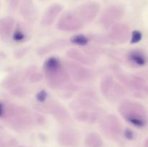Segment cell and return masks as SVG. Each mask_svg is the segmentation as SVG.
Masks as SVG:
<instances>
[{
    "label": "cell",
    "instance_id": "1",
    "mask_svg": "<svg viewBox=\"0 0 148 147\" xmlns=\"http://www.w3.org/2000/svg\"><path fill=\"white\" fill-rule=\"evenodd\" d=\"M0 118L16 131H23L31 125H40L45 122L44 118L40 114L33 113L24 107L4 101L0 105Z\"/></svg>",
    "mask_w": 148,
    "mask_h": 147
},
{
    "label": "cell",
    "instance_id": "2",
    "mask_svg": "<svg viewBox=\"0 0 148 147\" xmlns=\"http://www.w3.org/2000/svg\"><path fill=\"white\" fill-rule=\"evenodd\" d=\"M43 74L51 88L60 90L77 89L71 81V77L60 59L55 56L49 57L43 64Z\"/></svg>",
    "mask_w": 148,
    "mask_h": 147
},
{
    "label": "cell",
    "instance_id": "3",
    "mask_svg": "<svg viewBox=\"0 0 148 147\" xmlns=\"http://www.w3.org/2000/svg\"><path fill=\"white\" fill-rule=\"evenodd\" d=\"M119 112L126 121L137 128L145 126L147 122V112L138 102L122 101L119 105Z\"/></svg>",
    "mask_w": 148,
    "mask_h": 147
},
{
    "label": "cell",
    "instance_id": "4",
    "mask_svg": "<svg viewBox=\"0 0 148 147\" xmlns=\"http://www.w3.org/2000/svg\"><path fill=\"white\" fill-rule=\"evenodd\" d=\"M100 127L107 137L116 139L122 133V124L116 115L113 114L104 116L100 121Z\"/></svg>",
    "mask_w": 148,
    "mask_h": 147
},
{
    "label": "cell",
    "instance_id": "5",
    "mask_svg": "<svg viewBox=\"0 0 148 147\" xmlns=\"http://www.w3.org/2000/svg\"><path fill=\"white\" fill-rule=\"evenodd\" d=\"M117 79L124 86L132 92L148 95V84L144 78L137 75L117 73Z\"/></svg>",
    "mask_w": 148,
    "mask_h": 147
},
{
    "label": "cell",
    "instance_id": "6",
    "mask_svg": "<svg viewBox=\"0 0 148 147\" xmlns=\"http://www.w3.org/2000/svg\"><path fill=\"white\" fill-rule=\"evenodd\" d=\"M85 23L73 11H66L59 17L56 27L61 31L75 32L82 28Z\"/></svg>",
    "mask_w": 148,
    "mask_h": 147
},
{
    "label": "cell",
    "instance_id": "7",
    "mask_svg": "<svg viewBox=\"0 0 148 147\" xmlns=\"http://www.w3.org/2000/svg\"><path fill=\"white\" fill-rule=\"evenodd\" d=\"M98 97L92 90H85L79 96L70 102L69 108L73 110L94 109L96 107Z\"/></svg>",
    "mask_w": 148,
    "mask_h": 147
},
{
    "label": "cell",
    "instance_id": "8",
    "mask_svg": "<svg viewBox=\"0 0 148 147\" xmlns=\"http://www.w3.org/2000/svg\"><path fill=\"white\" fill-rule=\"evenodd\" d=\"M125 14L124 9L121 6L114 4L106 8L100 17V24L106 28H110L123 18Z\"/></svg>",
    "mask_w": 148,
    "mask_h": 147
},
{
    "label": "cell",
    "instance_id": "9",
    "mask_svg": "<svg viewBox=\"0 0 148 147\" xmlns=\"http://www.w3.org/2000/svg\"><path fill=\"white\" fill-rule=\"evenodd\" d=\"M64 66L71 79L77 83H85L92 79V71L82 64L75 61H67Z\"/></svg>",
    "mask_w": 148,
    "mask_h": 147
},
{
    "label": "cell",
    "instance_id": "10",
    "mask_svg": "<svg viewBox=\"0 0 148 147\" xmlns=\"http://www.w3.org/2000/svg\"><path fill=\"white\" fill-rule=\"evenodd\" d=\"M100 4L95 1H88L78 6L74 12L84 23H88L95 19L99 13Z\"/></svg>",
    "mask_w": 148,
    "mask_h": 147
},
{
    "label": "cell",
    "instance_id": "11",
    "mask_svg": "<svg viewBox=\"0 0 148 147\" xmlns=\"http://www.w3.org/2000/svg\"><path fill=\"white\" fill-rule=\"evenodd\" d=\"M131 35L130 27L127 24L117 22L109 28L108 37L111 43L120 44L131 38Z\"/></svg>",
    "mask_w": 148,
    "mask_h": 147
},
{
    "label": "cell",
    "instance_id": "12",
    "mask_svg": "<svg viewBox=\"0 0 148 147\" xmlns=\"http://www.w3.org/2000/svg\"><path fill=\"white\" fill-rule=\"evenodd\" d=\"M79 134L77 130L71 128H64L57 135V141L63 147H75L79 143Z\"/></svg>",
    "mask_w": 148,
    "mask_h": 147
},
{
    "label": "cell",
    "instance_id": "13",
    "mask_svg": "<svg viewBox=\"0 0 148 147\" xmlns=\"http://www.w3.org/2000/svg\"><path fill=\"white\" fill-rule=\"evenodd\" d=\"M40 110L51 114L59 122H66L70 120L69 112L66 108L59 103L50 102L40 107Z\"/></svg>",
    "mask_w": 148,
    "mask_h": 147
},
{
    "label": "cell",
    "instance_id": "14",
    "mask_svg": "<svg viewBox=\"0 0 148 147\" xmlns=\"http://www.w3.org/2000/svg\"><path fill=\"white\" fill-rule=\"evenodd\" d=\"M63 10V7L61 4L55 3L52 4L46 9L42 15L40 24L44 27H48L53 24L60 13Z\"/></svg>",
    "mask_w": 148,
    "mask_h": 147
},
{
    "label": "cell",
    "instance_id": "15",
    "mask_svg": "<svg viewBox=\"0 0 148 147\" xmlns=\"http://www.w3.org/2000/svg\"><path fill=\"white\" fill-rule=\"evenodd\" d=\"M127 61L132 66H144L147 63L148 58L146 53L141 49H132L126 53Z\"/></svg>",
    "mask_w": 148,
    "mask_h": 147
},
{
    "label": "cell",
    "instance_id": "16",
    "mask_svg": "<svg viewBox=\"0 0 148 147\" xmlns=\"http://www.w3.org/2000/svg\"><path fill=\"white\" fill-rule=\"evenodd\" d=\"M66 56L68 58L72 59L73 61L79 63L82 65L86 66H91L95 63L91 56L85 54V53L82 52L81 50H77L75 48H70L66 51Z\"/></svg>",
    "mask_w": 148,
    "mask_h": 147
},
{
    "label": "cell",
    "instance_id": "17",
    "mask_svg": "<svg viewBox=\"0 0 148 147\" xmlns=\"http://www.w3.org/2000/svg\"><path fill=\"white\" fill-rule=\"evenodd\" d=\"M14 20L11 17H2L0 20V37L5 39L13 34L14 29Z\"/></svg>",
    "mask_w": 148,
    "mask_h": 147
},
{
    "label": "cell",
    "instance_id": "18",
    "mask_svg": "<svg viewBox=\"0 0 148 147\" xmlns=\"http://www.w3.org/2000/svg\"><path fill=\"white\" fill-rule=\"evenodd\" d=\"M68 46V41L66 40H58L52 42V43H49L46 46L40 47V48L38 49L37 53L38 55H46L50 52L53 51V50L62 49L63 48L66 47Z\"/></svg>",
    "mask_w": 148,
    "mask_h": 147
},
{
    "label": "cell",
    "instance_id": "19",
    "mask_svg": "<svg viewBox=\"0 0 148 147\" xmlns=\"http://www.w3.org/2000/svg\"><path fill=\"white\" fill-rule=\"evenodd\" d=\"M115 83L116 82L112 76L111 75L104 76L100 83V89L102 95L106 97H108Z\"/></svg>",
    "mask_w": 148,
    "mask_h": 147
},
{
    "label": "cell",
    "instance_id": "20",
    "mask_svg": "<svg viewBox=\"0 0 148 147\" xmlns=\"http://www.w3.org/2000/svg\"><path fill=\"white\" fill-rule=\"evenodd\" d=\"M20 14L25 19H29L34 13V6L32 0H21L20 7Z\"/></svg>",
    "mask_w": 148,
    "mask_h": 147
},
{
    "label": "cell",
    "instance_id": "21",
    "mask_svg": "<svg viewBox=\"0 0 148 147\" xmlns=\"http://www.w3.org/2000/svg\"><path fill=\"white\" fill-rule=\"evenodd\" d=\"M85 144L88 147H102L103 142L98 133L91 132L85 137Z\"/></svg>",
    "mask_w": 148,
    "mask_h": 147
},
{
    "label": "cell",
    "instance_id": "22",
    "mask_svg": "<svg viewBox=\"0 0 148 147\" xmlns=\"http://www.w3.org/2000/svg\"><path fill=\"white\" fill-rule=\"evenodd\" d=\"M25 76L31 82H38L42 80L43 77V74L40 73L35 66H30L25 71Z\"/></svg>",
    "mask_w": 148,
    "mask_h": 147
},
{
    "label": "cell",
    "instance_id": "23",
    "mask_svg": "<svg viewBox=\"0 0 148 147\" xmlns=\"http://www.w3.org/2000/svg\"><path fill=\"white\" fill-rule=\"evenodd\" d=\"M73 118L77 121L80 122H90L91 112H89L86 110H77L73 115Z\"/></svg>",
    "mask_w": 148,
    "mask_h": 147
},
{
    "label": "cell",
    "instance_id": "24",
    "mask_svg": "<svg viewBox=\"0 0 148 147\" xmlns=\"http://www.w3.org/2000/svg\"><path fill=\"white\" fill-rule=\"evenodd\" d=\"M69 42L76 46H85L89 43V37L83 34L74 35L70 37Z\"/></svg>",
    "mask_w": 148,
    "mask_h": 147
},
{
    "label": "cell",
    "instance_id": "25",
    "mask_svg": "<svg viewBox=\"0 0 148 147\" xmlns=\"http://www.w3.org/2000/svg\"><path fill=\"white\" fill-rule=\"evenodd\" d=\"M125 93L126 91L125 89H124V86H123L121 84L116 82L108 97L113 98V99H119L120 97L124 96V95H125Z\"/></svg>",
    "mask_w": 148,
    "mask_h": 147
},
{
    "label": "cell",
    "instance_id": "26",
    "mask_svg": "<svg viewBox=\"0 0 148 147\" xmlns=\"http://www.w3.org/2000/svg\"><path fill=\"white\" fill-rule=\"evenodd\" d=\"M9 92L12 94V95H14L16 97H24L25 95L27 93V89L26 88L23 86V84L22 83L18 84L15 85V86H13L12 88L9 90Z\"/></svg>",
    "mask_w": 148,
    "mask_h": 147
},
{
    "label": "cell",
    "instance_id": "27",
    "mask_svg": "<svg viewBox=\"0 0 148 147\" xmlns=\"http://www.w3.org/2000/svg\"><path fill=\"white\" fill-rule=\"evenodd\" d=\"M26 35L23 29L20 27H17V28L14 30V33L12 34L13 40L17 42H22L25 39Z\"/></svg>",
    "mask_w": 148,
    "mask_h": 147
},
{
    "label": "cell",
    "instance_id": "28",
    "mask_svg": "<svg viewBox=\"0 0 148 147\" xmlns=\"http://www.w3.org/2000/svg\"><path fill=\"white\" fill-rule=\"evenodd\" d=\"M90 39H92V40H94L95 43H98V44H107V43H111L108 36L106 37L102 35H90Z\"/></svg>",
    "mask_w": 148,
    "mask_h": 147
},
{
    "label": "cell",
    "instance_id": "29",
    "mask_svg": "<svg viewBox=\"0 0 148 147\" xmlns=\"http://www.w3.org/2000/svg\"><path fill=\"white\" fill-rule=\"evenodd\" d=\"M143 38V35H142V33L139 30H134L132 33L131 35V41L130 43H137L138 42H140V40Z\"/></svg>",
    "mask_w": 148,
    "mask_h": 147
},
{
    "label": "cell",
    "instance_id": "30",
    "mask_svg": "<svg viewBox=\"0 0 148 147\" xmlns=\"http://www.w3.org/2000/svg\"><path fill=\"white\" fill-rule=\"evenodd\" d=\"M7 1L9 10L12 12H14L19 7L21 0H7Z\"/></svg>",
    "mask_w": 148,
    "mask_h": 147
},
{
    "label": "cell",
    "instance_id": "31",
    "mask_svg": "<svg viewBox=\"0 0 148 147\" xmlns=\"http://www.w3.org/2000/svg\"><path fill=\"white\" fill-rule=\"evenodd\" d=\"M48 93L45 90H41L38 92L36 95V99L40 102H44L47 99Z\"/></svg>",
    "mask_w": 148,
    "mask_h": 147
},
{
    "label": "cell",
    "instance_id": "32",
    "mask_svg": "<svg viewBox=\"0 0 148 147\" xmlns=\"http://www.w3.org/2000/svg\"><path fill=\"white\" fill-rule=\"evenodd\" d=\"M124 136L129 140H133L134 138V137H135L134 133L130 129H126L125 131H124Z\"/></svg>",
    "mask_w": 148,
    "mask_h": 147
},
{
    "label": "cell",
    "instance_id": "33",
    "mask_svg": "<svg viewBox=\"0 0 148 147\" xmlns=\"http://www.w3.org/2000/svg\"><path fill=\"white\" fill-rule=\"evenodd\" d=\"M27 52V50L25 48H22L20 49V50H17L16 52L14 53V55H15L16 57H23L25 54Z\"/></svg>",
    "mask_w": 148,
    "mask_h": 147
},
{
    "label": "cell",
    "instance_id": "34",
    "mask_svg": "<svg viewBox=\"0 0 148 147\" xmlns=\"http://www.w3.org/2000/svg\"><path fill=\"white\" fill-rule=\"evenodd\" d=\"M144 147H148V138L145 140V141Z\"/></svg>",
    "mask_w": 148,
    "mask_h": 147
},
{
    "label": "cell",
    "instance_id": "35",
    "mask_svg": "<svg viewBox=\"0 0 148 147\" xmlns=\"http://www.w3.org/2000/svg\"><path fill=\"white\" fill-rule=\"evenodd\" d=\"M17 147H25V146H17Z\"/></svg>",
    "mask_w": 148,
    "mask_h": 147
}]
</instances>
